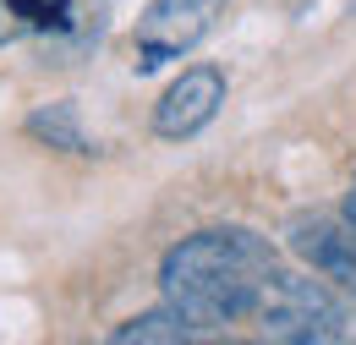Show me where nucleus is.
Listing matches in <instances>:
<instances>
[{
    "label": "nucleus",
    "instance_id": "1",
    "mask_svg": "<svg viewBox=\"0 0 356 345\" xmlns=\"http://www.w3.org/2000/svg\"><path fill=\"white\" fill-rule=\"evenodd\" d=\"M274 241L247 225H214L197 236H181L159 258V291L197 335L230 329L252 318L274 280Z\"/></svg>",
    "mask_w": 356,
    "mask_h": 345
},
{
    "label": "nucleus",
    "instance_id": "2",
    "mask_svg": "<svg viewBox=\"0 0 356 345\" xmlns=\"http://www.w3.org/2000/svg\"><path fill=\"white\" fill-rule=\"evenodd\" d=\"M258 335L274 345H334V340H351L356 329L329 280L274 268L264 302H258Z\"/></svg>",
    "mask_w": 356,
    "mask_h": 345
},
{
    "label": "nucleus",
    "instance_id": "3",
    "mask_svg": "<svg viewBox=\"0 0 356 345\" xmlns=\"http://www.w3.org/2000/svg\"><path fill=\"white\" fill-rule=\"evenodd\" d=\"M225 6L230 0H154L143 17H137V33H132V66L137 72H159L165 61H181L192 55L197 44L220 28Z\"/></svg>",
    "mask_w": 356,
    "mask_h": 345
},
{
    "label": "nucleus",
    "instance_id": "4",
    "mask_svg": "<svg viewBox=\"0 0 356 345\" xmlns=\"http://www.w3.org/2000/svg\"><path fill=\"white\" fill-rule=\"evenodd\" d=\"M285 241L334 291H351L356 296V225L346 214H296L285 225Z\"/></svg>",
    "mask_w": 356,
    "mask_h": 345
},
{
    "label": "nucleus",
    "instance_id": "5",
    "mask_svg": "<svg viewBox=\"0 0 356 345\" xmlns=\"http://www.w3.org/2000/svg\"><path fill=\"white\" fill-rule=\"evenodd\" d=\"M220 104H225V72L220 66H186L154 104V137L186 143L220 115Z\"/></svg>",
    "mask_w": 356,
    "mask_h": 345
},
{
    "label": "nucleus",
    "instance_id": "6",
    "mask_svg": "<svg viewBox=\"0 0 356 345\" xmlns=\"http://www.w3.org/2000/svg\"><path fill=\"white\" fill-rule=\"evenodd\" d=\"M22 131L33 137V143H44V148H60V154H99L88 143V131H83V110H77V99H49L39 104Z\"/></svg>",
    "mask_w": 356,
    "mask_h": 345
},
{
    "label": "nucleus",
    "instance_id": "7",
    "mask_svg": "<svg viewBox=\"0 0 356 345\" xmlns=\"http://www.w3.org/2000/svg\"><path fill=\"white\" fill-rule=\"evenodd\" d=\"M192 335H197V329L165 302V307H154V312L127 318L121 329H110V345H181V340H192Z\"/></svg>",
    "mask_w": 356,
    "mask_h": 345
},
{
    "label": "nucleus",
    "instance_id": "8",
    "mask_svg": "<svg viewBox=\"0 0 356 345\" xmlns=\"http://www.w3.org/2000/svg\"><path fill=\"white\" fill-rule=\"evenodd\" d=\"M0 11H6L22 33H44V39H60V33L77 28L72 0H0Z\"/></svg>",
    "mask_w": 356,
    "mask_h": 345
},
{
    "label": "nucleus",
    "instance_id": "9",
    "mask_svg": "<svg viewBox=\"0 0 356 345\" xmlns=\"http://www.w3.org/2000/svg\"><path fill=\"white\" fill-rule=\"evenodd\" d=\"M340 214H346V219L356 225V181H351V192H346V209H340Z\"/></svg>",
    "mask_w": 356,
    "mask_h": 345
}]
</instances>
